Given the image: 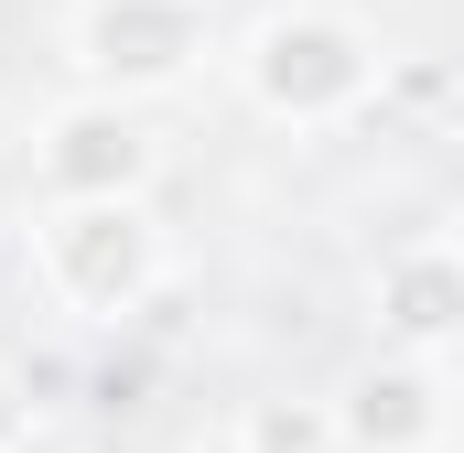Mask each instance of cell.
Listing matches in <instances>:
<instances>
[{"mask_svg": "<svg viewBox=\"0 0 464 453\" xmlns=\"http://www.w3.org/2000/svg\"><path fill=\"white\" fill-rule=\"evenodd\" d=\"M378 76H389V54H378V33L346 22V11H270L248 33V54H237L248 109L281 119V130H335V119H356L378 98Z\"/></svg>", "mask_w": 464, "mask_h": 453, "instance_id": "1", "label": "cell"}, {"mask_svg": "<svg viewBox=\"0 0 464 453\" xmlns=\"http://www.w3.org/2000/svg\"><path fill=\"white\" fill-rule=\"evenodd\" d=\"M33 270H44V292L65 313L119 324L162 281V226H151L140 195H65V206H44V226H33Z\"/></svg>", "mask_w": 464, "mask_h": 453, "instance_id": "2", "label": "cell"}, {"mask_svg": "<svg viewBox=\"0 0 464 453\" xmlns=\"http://www.w3.org/2000/svg\"><path fill=\"white\" fill-rule=\"evenodd\" d=\"M206 0H76L65 54L98 98H162L206 65Z\"/></svg>", "mask_w": 464, "mask_h": 453, "instance_id": "3", "label": "cell"}, {"mask_svg": "<svg viewBox=\"0 0 464 453\" xmlns=\"http://www.w3.org/2000/svg\"><path fill=\"white\" fill-rule=\"evenodd\" d=\"M33 173H44V195L65 206V195H151V173H162V140L130 119V98H65V109L33 130Z\"/></svg>", "mask_w": 464, "mask_h": 453, "instance_id": "4", "label": "cell"}, {"mask_svg": "<svg viewBox=\"0 0 464 453\" xmlns=\"http://www.w3.org/2000/svg\"><path fill=\"white\" fill-rule=\"evenodd\" d=\"M324 410H335V453H443L454 432L443 356H367Z\"/></svg>", "mask_w": 464, "mask_h": 453, "instance_id": "5", "label": "cell"}, {"mask_svg": "<svg viewBox=\"0 0 464 453\" xmlns=\"http://www.w3.org/2000/svg\"><path fill=\"white\" fill-rule=\"evenodd\" d=\"M378 335L400 345V356H443L464 335V270L454 248H400L389 270H378Z\"/></svg>", "mask_w": 464, "mask_h": 453, "instance_id": "6", "label": "cell"}, {"mask_svg": "<svg viewBox=\"0 0 464 453\" xmlns=\"http://www.w3.org/2000/svg\"><path fill=\"white\" fill-rule=\"evenodd\" d=\"M237 453H335V410H324V400L270 389V400H248V410H237Z\"/></svg>", "mask_w": 464, "mask_h": 453, "instance_id": "7", "label": "cell"}, {"mask_svg": "<svg viewBox=\"0 0 464 453\" xmlns=\"http://www.w3.org/2000/svg\"><path fill=\"white\" fill-rule=\"evenodd\" d=\"M0 443H33V389L0 367Z\"/></svg>", "mask_w": 464, "mask_h": 453, "instance_id": "8", "label": "cell"}, {"mask_svg": "<svg viewBox=\"0 0 464 453\" xmlns=\"http://www.w3.org/2000/svg\"><path fill=\"white\" fill-rule=\"evenodd\" d=\"M0 453H22V443H0Z\"/></svg>", "mask_w": 464, "mask_h": 453, "instance_id": "9", "label": "cell"}]
</instances>
